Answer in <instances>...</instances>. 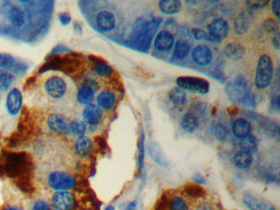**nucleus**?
<instances>
[{
    "label": "nucleus",
    "instance_id": "obj_1",
    "mask_svg": "<svg viewBox=\"0 0 280 210\" xmlns=\"http://www.w3.org/2000/svg\"><path fill=\"white\" fill-rule=\"evenodd\" d=\"M43 90L52 101H63L70 93V86L65 77L54 74L47 77L43 83Z\"/></svg>",
    "mask_w": 280,
    "mask_h": 210
},
{
    "label": "nucleus",
    "instance_id": "obj_2",
    "mask_svg": "<svg viewBox=\"0 0 280 210\" xmlns=\"http://www.w3.org/2000/svg\"><path fill=\"white\" fill-rule=\"evenodd\" d=\"M274 67L272 59L268 54H262L257 63L255 85L260 90L266 89L273 79Z\"/></svg>",
    "mask_w": 280,
    "mask_h": 210
},
{
    "label": "nucleus",
    "instance_id": "obj_3",
    "mask_svg": "<svg viewBox=\"0 0 280 210\" xmlns=\"http://www.w3.org/2000/svg\"><path fill=\"white\" fill-rule=\"evenodd\" d=\"M47 182L52 190L57 192L68 191L77 184L74 176L64 171H53L48 175Z\"/></svg>",
    "mask_w": 280,
    "mask_h": 210
},
{
    "label": "nucleus",
    "instance_id": "obj_4",
    "mask_svg": "<svg viewBox=\"0 0 280 210\" xmlns=\"http://www.w3.org/2000/svg\"><path fill=\"white\" fill-rule=\"evenodd\" d=\"M177 86L183 91L192 93L207 94L210 91V83L204 78L196 77H179L176 81Z\"/></svg>",
    "mask_w": 280,
    "mask_h": 210
},
{
    "label": "nucleus",
    "instance_id": "obj_5",
    "mask_svg": "<svg viewBox=\"0 0 280 210\" xmlns=\"http://www.w3.org/2000/svg\"><path fill=\"white\" fill-rule=\"evenodd\" d=\"M226 91L229 99L238 104L251 93L248 82L243 76H238L233 82L227 85Z\"/></svg>",
    "mask_w": 280,
    "mask_h": 210
},
{
    "label": "nucleus",
    "instance_id": "obj_6",
    "mask_svg": "<svg viewBox=\"0 0 280 210\" xmlns=\"http://www.w3.org/2000/svg\"><path fill=\"white\" fill-rule=\"evenodd\" d=\"M243 203L249 210H276L274 204L252 193H245L243 196Z\"/></svg>",
    "mask_w": 280,
    "mask_h": 210
},
{
    "label": "nucleus",
    "instance_id": "obj_7",
    "mask_svg": "<svg viewBox=\"0 0 280 210\" xmlns=\"http://www.w3.org/2000/svg\"><path fill=\"white\" fill-rule=\"evenodd\" d=\"M0 69L11 74H21L26 70V65L23 62L15 59L10 54H0Z\"/></svg>",
    "mask_w": 280,
    "mask_h": 210
},
{
    "label": "nucleus",
    "instance_id": "obj_8",
    "mask_svg": "<svg viewBox=\"0 0 280 210\" xmlns=\"http://www.w3.org/2000/svg\"><path fill=\"white\" fill-rule=\"evenodd\" d=\"M52 204L58 210H73L76 206V199L72 192H57L52 196Z\"/></svg>",
    "mask_w": 280,
    "mask_h": 210
},
{
    "label": "nucleus",
    "instance_id": "obj_9",
    "mask_svg": "<svg viewBox=\"0 0 280 210\" xmlns=\"http://www.w3.org/2000/svg\"><path fill=\"white\" fill-rule=\"evenodd\" d=\"M3 14L11 26L15 28H20L26 23V14L18 6L7 5L3 9Z\"/></svg>",
    "mask_w": 280,
    "mask_h": 210
},
{
    "label": "nucleus",
    "instance_id": "obj_10",
    "mask_svg": "<svg viewBox=\"0 0 280 210\" xmlns=\"http://www.w3.org/2000/svg\"><path fill=\"white\" fill-rule=\"evenodd\" d=\"M70 122L67 117L59 113L49 115L47 120L48 127L55 133H68Z\"/></svg>",
    "mask_w": 280,
    "mask_h": 210
},
{
    "label": "nucleus",
    "instance_id": "obj_11",
    "mask_svg": "<svg viewBox=\"0 0 280 210\" xmlns=\"http://www.w3.org/2000/svg\"><path fill=\"white\" fill-rule=\"evenodd\" d=\"M208 30L212 37L220 42L229 34V24L224 19L215 18L209 24Z\"/></svg>",
    "mask_w": 280,
    "mask_h": 210
},
{
    "label": "nucleus",
    "instance_id": "obj_12",
    "mask_svg": "<svg viewBox=\"0 0 280 210\" xmlns=\"http://www.w3.org/2000/svg\"><path fill=\"white\" fill-rule=\"evenodd\" d=\"M22 106V95L17 88H13L8 92L6 99V107L10 115L18 114Z\"/></svg>",
    "mask_w": 280,
    "mask_h": 210
},
{
    "label": "nucleus",
    "instance_id": "obj_13",
    "mask_svg": "<svg viewBox=\"0 0 280 210\" xmlns=\"http://www.w3.org/2000/svg\"><path fill=\"white\" fill-rule=\"evenodd\" d=\"M103 117V112L98 105L91 104L84 107L82 112V117L89 126H96L101 122Z\"/></svg>",
    "mask_w": 280,
    "mask_h": 210
},
{
    "label": "nucleus",
    "instance_id": "obj_14",
    "mask_svg": "<svg viewBox=\"0 0 280 210\" xmlns=\"http://www.w3.org/2000/svg\"><path fill=\"white\" fill-rule=\"evenodd\" d=\"M96 22L97 27L101 31L108 32L115 28V25H116V19H115L114 13L107 10H103L99 12L96 16Z\"/></svg>",
    "mask_w": 280,
    "mask_h": 210
},
{
    "label": "nucleus",
    "instance_id": "obj_15",
    "mask_svg": "<svg viewBox=\"0 0 280 210\" xmlns=\"http://www.w3.org/2000/svg\"><path fill=\"white\" fill-rule=\"evenodd\" d=\"M192 57L196 64L200 66H206L210 64L212 61V51L206 45H197L192 50Z\"/></svg>",
    "mask_w": 280,
    "mask_h": 210
},
{
    "label": "nucleus",
    "instance_id": "obj_16",
    "mask_svg": "<svg viewBox=\"0 0 280 210\" xmlns=\"http://www.w3.org/2000/svg\"><path fill=\"white\" fill-rule=\"evenodd\" d=\"M174 45V37L168 30H161L154 39V48L160 52L169 51Z\"/></svg>",
    "mask_w": 280,
    "mask_h": 210
},
{
    "label": "nucleus",
    "instance_id": "obj_17",
    "mask_svg": "<svg viewBox=\"0 0 280 210\" xmlns=\"http://www.w3.org/2000/svg\"><path fill=\"white\" fill-rule=\"evenodd\" d=\"M252 25V16L249 12H243L237 16L234 21V30L238 35L248 32Z\"/></svg>",
    "mask_w": 280,
    "mask_h": 210
},
{
    "label": "nucleus",
    "instance_id": "obj_18",
    "mask_svg": "<svg viewBox=\"0 0 280 210\" xmlns=\"http://www.w3.org/2000/svg\"><path fill=\"white\" fill-rule=\"evenodd\" d=\"M75 152L80 158H87L91 154L93 150V143L90 138L87 136H81L75 143Z\"/></svg>",
    "mask_w": 280,
    "mask_h": 210
},
{
    "label": "nucleus",
    "instance_id": "obj_19",
    "mask_svg": "<svg viewBox=\"0 0 280 210\" xmlns=\"http://www.w3.org/2000/svg\"><path fill=\"white\" fill-rule=\"evenodd\" d=\"M245 49L243 45L236 42L229 43L224 47V54L228 59L238 61L245 55Z\"/></svg>",
    "mask_w": 280,
    "mask_h": 210
},
{
    "label": "nucleus",
    "instance_id": "obj_20",
    "mask_svg": "<svg viewBox=\"0 0 280 210\" xmlns=\"http://www.w3.org/2000/svg\"><path fill=\"white\" fill-rule=\"evenodd\" d=\"M77 101L81 105H91L93 102L95 98V89L91 85L83 84L80 87L79 91L77 92Z\"/></svg>",
    "mask_w": 280,
    "mask_h": 210
},
{
    "label": "nucleus",
    "instance_id": "obj_21",
    "mask_svg": "<svg viewBox=\"0 0 280 210\" xmlns=\"http://www.w3.org/2000/svg\"><path fill=\"white\" fill-rule=\"evenodd\" d=\"M232 131L236 137L242 139L247 135H250L252 126L250 122L245 118H238L233 123Z\"/></svg>",
    "mask_w": 280,
    "mask_h": 210
},
{
    "label": "nucleus",
    "instance_id": "obj_22",
    "mask_svg": "<svg viewBox=\"0 0 280 210\" xmlns=\"http://www.w3.org/2000/svg\"><path fill=\"white\" fill-rule=\"evenodd\" d=\"M148 150H149V156L155 163L163 167L168 165V159H166L165 155L163 154L161 148L159 147L158 144L155 142L150 143Z\"/></svg>",
    "mask_w": 280,
    "mask_h": 210
},
{
    "label": "nucleus",
    "instance_id": "obj_23",
    "mask_svg": "<svg viewBox=\"0 0 280 210\" xmlns=\"http://www.w3.org/2000/svg\"><path fill=\"white\" fill-rule=\"evenodd\" d=\"M182 7V2L178 0H162L159 2V8L163 14H176Z\"/></svg>",
    "mask_w": 280,
    "mask_h": 210
},
{
    "label": "nucleus",
    "instance_id": "obj_24",
    "mask_svg": "<svg viewBox=\"0 0 280 210\" xmlns=\"http://www.w3.org/2000/svg\"><path fill=\"white\" fill-rule=\"evenodd\" d=\"M233 160H234V165L238 169H247L252 165L253 157H252V154L240 150V151L237 152Z\"/></svg>",
    "mask_w": 280,
    "mask_h": 210
},
{
    "label": "nucleus",
    "instance_id": "obj_25",
    "mask_svg": "<svg viewBox=\"0 0 280 210\" xmlns=\"http://www.w3.org/2000/svg\"><path fill=\"white\" fill-rule=\"evenodd\" d=\"M182 128L187 132L192 133L196 131L199 126V118L192 112H188L183 116L181 122Z\"/></svg>",
    "mask_w": 280,
    "mask_h": 210
},
{
    "label": "nucleus",
    "instance_id": "obj_26",
    "mask_svg": "<svg viewBox=\"0 0 280 210\" xmlns=\"http://www.w3.org/2000/svg\"><path fill=\"white\" fill-rule=\"evenodd\" d=\"M116 97L115 94L110 91H103L97 97V104L101 108L110 109L115 106Z\"/></svg>",
    "mask_w": 280,
    "mask_h": 210
},
{
    "label": "nucleus",
    "instance_id": "obj_27",
    "mask_svg": "<svg viewBox=\"0 0 280 210\" xmlns=\"http://www.w3.org/2000/svg\"><path fill=\"white\" fill-rule=\"evenodd\" d=\"M168 210H191L189 204L182 196L175 195L168 202Z\"/></svg>",
    "mask_w": 280,
    "mask_h": 210
},
{
    "label": "nucleus",
    "instance_id": "obj_28",
    "mask_svg": "<svg viewBox=\"0 0 280 210\" xmlns=\"http://www.w3.org/2000/svg\"><path fill=\"white\" fill-rule=\"evenodd\" d=\"M241 150L248 152L249 154H255L258 150V141L254 135H248L242 138L240 140Z\"/></svg>",
    "mask_w": 280,
    "mask_h": 210
},
{
    "label": "nucleus",
    "instance_id": "obj_29",
    "mask_svg": "<svg viewBox=\"0 0 280 210\" xmlns=\"http://www.w3.org/2000/svg\"><path fill=\"white\" fill-rule=\"evenodd\" d=\"M168 99L175 106H182L187 101V95L179 87H174L168 93Z\"/></svg>",
    "mask_w": 280,
    "mask_h": 210
},
{
    "label": "nucleus",
    "instance_id": "obj_30",
    "mask_svg": "<svg viewBox=\"0 0 280 210\" xmlns=\"http://www.w3.org/2000/svg\"><path fill=\"white\" fill-rule=\"evenodd\" d=\"M189 44L185 40H177L175 43L174 50H173V58L177 60H182L188 55L190 53Z\"/></svg>",
    "mask_w": 280,
    "mask_h": 210
},
{
    "label": "nucleus",
    "instance_id": "obj_31",
    "mask_svg": "<svg viewBox=\"0 0 280 210\" xmlns=\"http://www.w3.org/2000/svg\"><path fill=\"white\" fill-rule=\"evenodd\" d=\"M86 131H87V126L85 122L78 121V120L71 121L69 128H68V133L78 136L79 138L83 136L86 133Z\"/></svg>",
    "mask_w": 280,
    "mask_h": 210
},
{
    "label": "nucleus",
    "instance_id": "obj_32",
    "mask_svg": "<svg viewBox=\"0 0 280 210\" xmlns=\"http://www.w3.org/2000/svg\"><path fill=\"white\" fill-rule=\"evenodd\" d=\"M14 80L12 74L0 69V92L7 91L13 83Z\"/></svg>",
    "mask_w": 280,
    "mask_h": 210
},
{
    "label": "nucleus",
    "instance_id": "obj_33",
    "mask_svg": "<svg viewBox=\"0 0 280 210\" xmlns=\"http://www.w3.org/2000/svg\"><path fill=\"white\" fill-rule=\"evenodd\" d=\"M185 192L191 198L201 199L206 196L205 190L198 185H187L185 188Z\"/></svg>",
    "mask_w": 280,
    "mask_h": 210
},
{
    "label": "nucleus",
    "instance_id": "obj_34",
    "mask_svg": "<svg viewBox=\"0 0 280 210\" xmlns=\"http://www.w3.org/2000/svg\"><path fill=\"white\" fill-rule=\"evenodd\" d=\"M93 71L96 75L100 76L101 77H110L113 73L111 67L108 65L107 63H104V62L96 63L94 66Z\"/></svg>",
    "mask_w": 280,
    "mask_h": 210
},
{
    "label": "nucleus",
    "instance_id": "obj_35",
    "mask_svg": "<svg viewBox=\"0 0 280 210\" xmlns=\"http://www.w3.org/2000/svg\"><path fill=\"white\" fill-rule=\"evenodd\" d=\"M212 132L213 135L215 136L217 140H220V141H224V140H226L228 131L223 124H215L212 127Z\"/></svg>",
    "mask_w": 280,
    "mask_h": 210
},
{
    "label": "nucleus",
    "instance_id": "obj_36",
    "mask_svg": "<svg viewBox=\"0 0 280 210\" xmlns=\"http://www.w3.org/2000/svg\"><path fill=\"white\" fill-rule=\"evenodd\" d=\"M194 38L197 40H208L210 42H219L215 38L212 37L209 33L200 28H193L192 30Z\"/></svg>",
    "mask_w": 280,
    "mask_h": 210
},
{
    "label": "nucleus",
    "instance_id": "obj_37",
    "mask_svg": "<svg viewBox=\"0 0 280 210\" xmlns=\"http://www.w3.org/2000/svg\"><path fill=\"white\" fill-rule=\"evenodd\" d=\"M268 1H260V0H254V1H247L246 4L252 10L261 9L266 7L268 5Z\"/></svg>",
    "mask_w": 280,
    "mask_h": 210
},
{
    "label": "nucleus",
    "instance_id": "obj_38",
    "mask_svg": "<svg viewBox=\"0 0 280 210\" xmlns=\"http://www.w3.org/2000/svg\"><path fill=\"white\" fill-rule=\"evenodd\" d=\"M193 210H216L214 204L210 201H202L196 204Z\"/></svg>",
    "mask_w": 280,
    "mask_h": 210
},
{
    "label": "nucleus",
    "instance_id": "obj_39",
    "mask_svg": "<svg viewBox=\"0 0 280 210\" xmlns=\"http://www.w3.org/2000/svg\"><path fill=\"white\" fill-rule=\"evenodd\" d=\"M264 28L269 32H273L275 34L279 32V25L276 21L270 19L268 21H265Z\"/></svg>",
    "mask_w": 280,
    "mask_h": 210
},
{
    "label": "nucleus",
    "instance_id": "obj_40",
    "mask_svg": "<svg viewBox=\"0 0 280 210\" xmlns=\"http://www.w3.org/2000/svg\"><path fill=\"white\" fill-rule=\"evenodd\" d=\"M32 210H50V206L45 201H37L33 204Z\"/></svg>",
    "mask_w": 280,
    "mask_h": 210
},
{
    "label": "nucleus",
    "instance_id": "obj_41",
    "mask_svg": "<svg viewBox=\"0 0 280 210\" xmlns=\"http://www.w3.org/2000/svg\"><path fill=\"white\" fill-rule=\"evenodd\" d=\"M271 8L273 11L274 14L276 15L277 19H280V0H275L271 2Z\"/></svg>",
    "mask_w": 280,
    "mask_h": 210
},
{
    "label": "nucleus",
    "instance_id": "obj_42",
    "mask_svg": "<svg viewBox=\"0 0 280 210\" xmlns=\"http://www.w3.org/2000/svg\"><path fill=\"white\" fill-rule=\"evenodd\" d=\"M59 19H60V22L63 26H66L68 25L71 21V17L68 13H62L59 16Z\"/></svg>",
    "mask_w": 280,
    "mask_h": 210
},
{
    "label": "nucleus",
    "instance_id": "obj_43",
    "mask_svg": "<svg viewBox=\"0 0 280 210\" xmlns=\"http://www.w3.org/2000/svg\"><path fill=\"white\" fill-rule=\"evenodd\" d=\"M272 44H273L274 47L276 48V49H280V33H276L274 35V37L272 38Z\"/></svg>",
    "mask_w": 280,
    "mask_h": 210
},
{
    "label": "nucleus",
    "instance_id": "obj_44",
    "mask_svg": "<svg viewBox=\"0 0 280 210\" xmlns=\"http://www.w3.org/2000/svg\"><path fill=\"white\" fill-rule=\"evenodd\" d=\"M193 181L199 185L204 184L206 182L203 177L201 174H199V173H196V174L194 175Z\"/></svg>",
    "mask_w": 280,
    "mask_h": 210
},
{
    "label": "nucleus",
    "instance_id": "obj_45",
    "mask_svg": "<svg viewBox=\"0 0 280 210\" xmlns=\"http://www.w3.org/2000/svg\"><path fill=\"white\" fill-rule=\"evenodd\" d=\"M272 107H274V109H276L277 111L280 110V96H277L274 98Z\"/></svg>",
    "mask_w": 280,
    "mask_h": 210
},
{
    "label": "nucleus",
    "instance_id": "obj_46",
    "mask_svg": "<svg viewBox=\"0 0 280 210\" xmlns=\"http://www.w3.org/2000/svg\"><path fill=\"white\" fill-rule=\"evenodd\" d=\"M137 208H138L137 201H132L127 206L126 208L124 210H137Z\"/></svg>",
    "mask_w": 280,
    "mask_h": 210
},
{
    "label": "nucleus",
    "instance_id": "obj_47",
    "mask_svg": "<svg viewBox=\"0 0 280 210\" xmlns=\"http://www.w3.org/2000/svg\"><path fill=\"white\" fill-rule=\"evenodd\" d=\"M4 210H21V209L19 208L17 206H8Z\"/></svg>",
    "mask_w": 280,
    "mask_h": 210
},
{
    "label": "nucleus",
    "instance_id": "obj_48",
    "mask_svg": "<svg viewBox=\"0 0 280 210\" xmlns=\"http://www.w3.org/2000/svg\"><path fill=\"white\" fill-rule=\"evenodd\" d=\"M104 210H115V209L113 206H108L107 207H105Z\"/></svg>",
    "mask_w": 280,
    "mask_h": 210
}]
</instances>
